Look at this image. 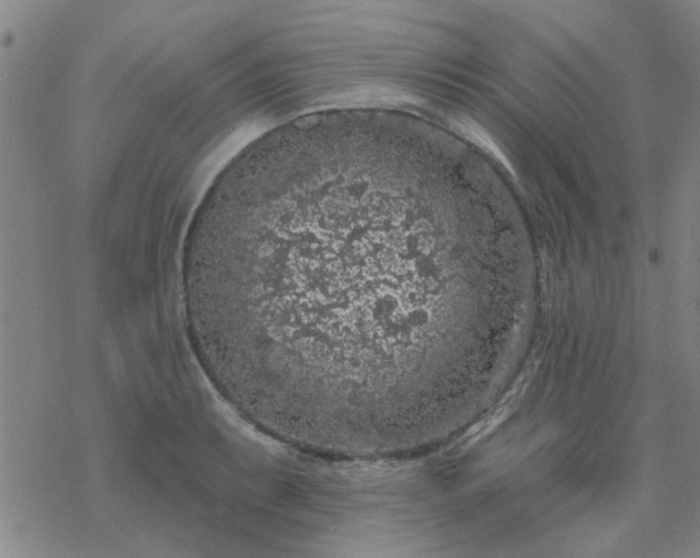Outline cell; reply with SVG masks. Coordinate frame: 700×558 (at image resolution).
Returning <instances> with one entry per match:
<instances>
[{
    "label": "cell",
    "instance_id": "6da1fadb",
    "mask_svg": "<svg viewBox=\"0 0 700 558\" xmlns=\"http://www.w3.org/2000/svg\"><path fill=\"white\" fill-rule=\"evenodd\" d=\"M400 164L338 154L219 203L191 291L224 366L269 392L349 407L411 386L428 314L411 272L430 254V187Z\"/></svg>",
    "mask_w": 700,
    "mask_h": 558
}]
</instances>
